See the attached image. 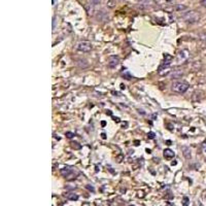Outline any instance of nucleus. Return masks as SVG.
Masks as SVG:
<instances>
[{"label": "nucleus", "instance_id": "1a4fd4ad", "mask_svg": "<svg viewBox=\"0 0 206 206\" xmlns=\"http://www.w3.org/2000/svg\"><path fill=\"white\" fill-rule=\"evenodd\" d=\"M175 156V153L170 148H166L164 151V157L166 159H172Z\"/></svg>", "mask_w": 206, "mask_h": 206}, {"label": "nucleus", "instance_id": "4468645a", "mask_svg": "<svg viewBox=\"0 0 206 206\" xmlns=\"http://www.w3.org/2000/svg\"><path fill=\"white\" fill-rule=\"evenodd\" d=\"M65 135L68 137V138H72V137L74 136V133H72V132H66Z\"/></svg>", "mask_w": 206, "mask_h": 206}, {"label": "nucleus", "instance_id": "6e6552de", "mask_svg": "<svg viewBox=\"0 0 206 206\" xmlns=\"http://www.w3.org/2000/svg\"><path fill=\"white\" fill-rule=\"evenodd\" d=\"M181 151H183V157H185L187 160H190V159L192 158V153H191V148L188 146H183V148H181Z\"/></svg>", "mask_w": 206, "mask_h": 206}, {"label": "nucleus", "instance_id": "f3484780", "mask_svg": "<svg viewBox=\"0 0 206 206\" xmlns=\"http://www.w3.org/2000/svg\"><path fill=\"white\" fill-rule=\"evenodd\" d=\"M201 4L203 5L204 7H206V0H201Z\"/></svg>", "mask_w": 206, "mask_h": 206}, {"label": "nucleus", "instance_id": "7ed1b4c3", "mask_svg": "<svg viewBox=\"0 0 206 206\" xmlns=\"http://www.w3.org/2000/svg\"><path fill=\"white\" fill-rule=\"evenodd\" d=\"M93 45L90 41H80L76 45V48H77L80 52H82V53H88L92 50Z\"/></svg>", "mask_w": 206, "mask_h": 206}, {"label": "nucleus", "instance_id": "dca6fc26", "mask_svg": "<svg viewBox=\"0 0 206 206\" xmlns=\"http://www.w3.org/2000/svg\"><path fill=\"white\" fill-rule=\"evenodd\" d=\"M177 9H178V11H183V9H187V6H183V5H178V6H177Z\"/></svg>", "mask_w": 206, "mask_h": 206}, {"label": "nucleus", "instance_id": "423d86ee", "mask_svg": "<svg viewBox=\"0 0 206 206\" xmlns=\"http://www.w3.org/2000/svg\"><path fill=\"white\" fill-rule=\"evenodd\" d=\"M61 174L63 175V176H65L66 178H68V179H71L72 178V174H73V170L72 169H70V168H63V169H61Z\"/></svg>", "mask_w": 206, "mask_h": 206}, {"label": "nucleus", "instance_id": "ddd939ff", "mask_svg": "<svg viewBox=\"0 0 206 206\" xmlns=\"http://www.w3.org/2000/svg\"><path fill=\"white\" fill-rule=\"evenodd\" d=\"M107 6L108 7H114V1H112V0H108V1H107Z\"/></svg>", "mask_w": 206, "mask_h": 206}, {"label": "nucleus", "instance_id": "f257e3e1", "mask_svg": "<svg viewBox=\"0 0 206 206\" xmlns=\"http://www.w3.org/2000/svg\"><path fill=\"white\" fill-rule=\"evenodd\" d=\"M171 89H172L173 92L178 93V94H183V93L187 92L188 89H189V85L183 82H175L172 84Z\"/></svg>", "mask_w": 206, "mask_h": 206}, {"label": "nucleus", "instance_id": "f03ea898", "mask_svg": "<svg viewBox=\"0 0 206 206\" xmlns=\"http://www.w3.org/2000/svg\"><path fill=\"white\" fill-rule=\"evenodd\" d=\"M183 18L187 23L194 24V23H197V22L200 20V15L197 13V11H191L185 13V15L183 16Z\"/></svg>", "mask_w": 206, "mask_h": 206}, {"label": "nucleus", "instance_id": "9b49d317", "mask_svg": "<svg viewBox=\"0 0 206 206\" xmlns=\"http://www.w3.org/2000/svg\"><path fill=\"white\" fill-rule=\"evenodd\" d=\"M78 65H80V67L85 68L88 66V63H87L86 60H80V61H78Z\"/></svg>", "mask_w": 206, "mask_h": 206}, {"label": "nucleus", "instance_id": "a211bd4d", "mask_svg": "<svg viewBox=\"0 0 206 206\" xmlns=\"http://www.w3.org/2000/svg\"><path fill=\"white\" fill-rule=\"evenodd\" d=\"M87 188H88L89 190H91L92 192H94V188H93V187H90V185H87Z\"/></svg>", "mask_w": 206, "mask_h": 206}, {"label": "nucleus", "instance_id": "39448f33", "mask_svg": "<svg viewBox=\"0 0 206 206\" xmlns=\"http://www.w3.org/2000/svg\"><path fill=\"white\" fill-rule=\"evenodd\" d=\"M190 55H189V52L188 50H181V52H179L178 56H177V61L180 63L181 61H187L188 59H189Z\"/></svg>", "mask_w": 206, "mask_h": 206}, {"label": "nucleus", "instance_id": "6ab92c4d", "mask_svg": "<svg viewBox=\"0 0 206 206\" xmlns=\"http://www.w3.org/2000/svg\"><path fill=\"white\" fill-rule=\"evenodd\" d=\"M123 157H124L123 155H121V156L118 157V162H121V158H123Z\"/></svg>", "mask_w": 206, "mask_h": 206}, {"label": "nucleus", "instance_id": "2eb2a0df", "mask_svg": "<svg viewBox=\"0 0 206 206\" xmlns=\"http://www.w3.org/2000/svg\"><path fill=\"white\" fill-rule=\"evenodd\" d=\"M147 136L149 137L151 139H153L155 138V133H153V132H149L148 134H147Z\"/></svg>", "mask_w": 206, "mask_h": 206}, {"label": "nucleus", "instance_id": "0eeeda50", "mask_svg": "<svg viewBox=\"0 0 206 206\" xmlns=\"http://www.w3.org/2000/svg\"><path fill=\"white\" fill-rule=\"evenodd\" d=\"M183 75V70L176 69V70H173V71L171 72V78H172V80H177V78H180Z\"/></svg>", "mask_w": 206, "mask_h": 206}, {"label": "nucleus", "instance_id": "f8f14e48", "mask_svg": "<svg viewBox=\"0 0 206 206\" xmlns=\"http://www.w3.org/2000/svg\"><path fill=\"white\" fill-rule=\"evenodd\" d=\"M101 2V0H90V4L91 5H98Z\"/></svg>", "mask_w": 206, "mask_h": 206}, {"label": "nucleus", "instance_id": "9d476101", "mask_svg": "<svg viewBox=\"0 0 206 206\" xmlns=\"http://www.w3.org/2000/svg\"><path fill=\"white\" fill-rule=\"evenodd\" d=\"M66 197L68 198L69 200H72V201H74V200H77L78 199V196L76 195V194H72V193H70V194H67V196Z\"/></svg>", "mask_w": 206, "mask_h": 206}, {"label": "nucleus", "instance_id": "20e7f679", "mask_svg": "<svg viewBox=\"0 0 206 206\" xmlns=\"http://www.w3.org/2000/svg\"><path fill=\"white\" fill-rule=\"evenodd\" d=\"M119 62H120V60H119L118 56H110L108 58V67L116 68L119 65Z\"/></svg>", "mask_w": 206, "mask_h": 206}]
</instances>
